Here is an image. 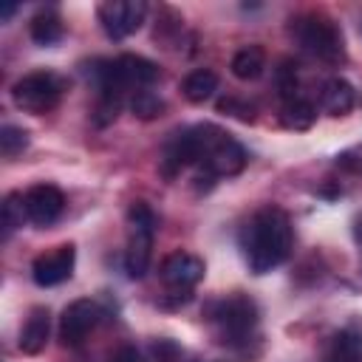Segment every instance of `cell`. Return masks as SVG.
<instances>
[{"instance_id":"15","label":"cell","mask_w":362,"mask_h":362,"mask_svg":"<svg viewBox=\"0 0 362 362\" xmlns=\"http://www.w3.org/2000/svg\"><path fill=\"white\" fill-rule=\"evenodd\" d=\"M356 102V93H354V85L348 79H328L322 85V93H320V105L328 116H345Z\"/></svg>"},{"instance_id":"12","label":"cell","mask_w":362,"mask_h":362,"mask_svg":"<svg viewBox=\"0 0 362 362\" xmlns=\"http://www.w3.org/2000/svg\"><path fill=\"white\" fill-rule=\"evenodd\" d=\"M23 201H25V215H28V221L34 226H51L62 215V209H65V195L54 184H37V187H31L23 195Z\"/></svg>"},{"instance_id":"3","label":"cell","mask_w":362,"mask_h":362,"mask_svg":"<svg viewBox=\"0 0 362 362\" xmlns=\"http://www.w3.org/2000/svg\"><path fill=\"white\" fill-rule=\"evenodd\" d=\"M209 320L223 345L243 348L246 342H252V337L257 331V305L246 294H232L212 305Z\"/></svg>"},{"instance_id":"11","label":"cell","mask_w":362,"mask_h":362,"mask_svg":"<svg viewBox=\"0 0 362 362\" xmlns=\"http://www.w3.org/2000/svg\"><path fill=\"white\" fill-rule=\"evenodd\" d=\"M74 260H76L74 243L54 246L51 252H42L40 257H34V263H31V277H34V283L42 286V288L59 286V283H65V280L71 277Z\"/></svg>"},{"instance_id":"24","label":"cell","mask_w":362,"mask_h":362,"mask_svg":"<svg viewBox=\"0 0 362 362\" xmlns=\"http://www.w3.org/2000/svg\"><path fill=\"white\" fill-rule=\"evenodd\" d=\"M277 90H280L283 102L300 96V93H297V65H294L291 59L280 62V68H277Z\"/></svg>"},{"instance_id":"21","label":"cell","mask_w":362,"mask_h":362,"mask_svg":"<svg viewBox=\"0 0 362 362\" xmlns=\"http://www.w3.org/2000/svg\"><path fill=\"white\" fill-rule=\"evenodd\" d=\"M127 105H130L133 116H139V119H144V122H150V119H156V116L164 113V99H161L158 93H153L150 88L133 90L130 99H127Z\"/></svg>"},{"instance_id":"5","label":"cell","mask_w":362,"mask_h":362,"mask_svg":"<svg viewBox=\"0 0 362 362\" xmlns=\"http://www.w3.org/2000/svg\"><path fill=\"white\" fill-rule=\"evenodd\" d=\"M294 40L300 42V48L305 54H311L320 62L337 65L345 59V45H342V31L337 28L334 20L322 17V14H303L294 20L291 25Z\"/></svg>"},{"instance_id":"20","label":"cell","mask_w":362,"mask_h":362,"mask_svg":"<svg viewBox=\"0 0 362 362\" xmlns=\"http://www.w3.org/2000/svg\"><path fill=\"white\" fill-rule=\"evenodd\" d=\"M31 40L37 45H54L62 40V20L54 8H45V11H37L31 17Z\"/></svg>"},{"instance_id":"7","label":"cell","mask_w":362,"mask_h":362,"mask_svg":"<svg viewBox=\"0 0 362 362\" xmlns=\"http://www.w3.org/2000/svg\"><path fill=\"white\" fill-rule=\"evenodd\" d=\"M204 260L192 252H173L161 260V283L170 288V294H181L189 300L192 286L204 280Z\"/></svg>"},{"instance_id":"25","label":"cell","mask_w":362,"mask_h":362,"mask_svg":"<svg viewBox=\"0 0 362 362\" xmlns=\"http://www.w3.org/2000/svg\"><path fill=\"white\" fill-rule=\"evenodd\" d=\"M218 110H226V113H232V116H238V119H243V122H252V119H255V107H252L249 102H240V99H232V96L221 99V102H218Z\"/></svg>"},{"instance_id":"10","label":"cell","mask_w":362,"mask_h":362,"mask_svg":"<svg viewBox=\"0 0 362 362\" xmlns=\"http://www.w3.org/2000/svg\"><path fill=\"white\" fill-rule=\"evenodd\" d=\"M195 164H198V130L184 127V130L170 133V139L164 141V150H161V161H158L161 175L175 178L181 170L195 167Z\"/></svg>"},{"instance_id":"22","label":"cell","mask_w":362,"mask_h":362,"mask_svg":"<svg viewBox=\"0 0 362 362\" xmlns=\"http://www.w3.org/2000/svg\"><path fill=\"white\" fill-rule=\"evenodd\" d=\"M25 221H28V215H25L23 195L20 192H8L6 201H3V238L8 240L14 235V229H20Z\"/></svg>"},{"instance_id":"13","label":"cell","mask_w":362,"mask_h":362,"mask_svg":"<svg viewBox=\"0 0 362 362\" xmlns=\"http://www.w3.org/2000/svg\"><path fill=\"white\" fill-rule=\"evenodd\" d=\"M113 71H116V79L133 93V90H141V88H150L161 71L153 59L147 57H139V54H122L113 59Z\"/></svg>"},{"instance_id":"1","label":"cell","mask_w":362,"mask_h":362,"mask_svg":"<svg viewBox=\"0 0 362 362\" xmlns=\"http://www.w3.org/2000/svg\"><path fill=\"white\" fill-rule=\"evenodd\" d=\"M294 246V229L288 215L280 206H266L249 218L240 232V249L255 274H266L277 269Z\"/></svg>"},{"instance_id":"16","label":"cell","mask_w":362,"mask_h":362,"mask_svg":"<svg viewBox=\"0 0 362 362\" xmlns=\"http://www.w3.org/2000/svg\"><path fill=\"white\" fill-rule=\"evenodd\" d=\"M322 362H362V331L359 328H342L331 339Z\"/></svg>"},{"instance_id":"19","label":"cell","mask_w":362,"mask_h":362,"mask_svg":"<svg viewBox=\"0 0 362 362\" xmlns=\"http://www.w3.org/2000/svg\"><path fill=\"white\" fill-rule=\"evenodd\" d=\"M283 124L288 130H308L314 122H317V107L311 99L305 96H294L288 102H283V113H280Z\"/></svg>"},{"instance_id":"14","label":"cell","mask_w":362,"mask_h":362,"mask_svg":"<svg viewBox=\"0 0 362 362\" xmlns=\"http://www.w3.org/2000/svg\"><path fill=\"white\" fill-rule=\"evenodd\" d=\"M48 334H51L48 308H42V305L31 308V314H28L23 331H20V351L23 354H40L45 348V342H48Z\"/></svg>"},{"instance_id":"23","label":"cell","mask_w":362,"mask_h":362,"mask_svg":"<svg viewBox=\"0 0 362 362\" xmlns=\"http://www.w3.org/2000/svg\"><path fill=\"white\" fill-rule=\"evenodd\" d=\"M28 147V133L17 124H3L0 127V150L6 158H14L17 153H23Z\"/></svg>"},{"instance_id":"8","label":"cell","mask_w":362,"mask_h":362,"mask_svg":"<svg viewBox=\"0 0 362 362\" xmlns=\"http://www.w3.org/2000/svg\"><path fill=\"white\" fill-rule=\"evenodd\" d=\"M147 3L144 0H110L99 6V23L110 40H124L136 34L144 23Z\"/></svg>"},{"instance_id":"17","label":"cell","mask_w":362,"mask_h":362,"mask_svg":"<svg viewBox=\"0 0 362 362\" xmlns=\"http://www.w3.org/2000/svg\"><path fill=\"white\" fill-rule=\"evenodd\" d=\"M215 90H218V74L209 71V68H198V71L187 74L184 82H181V93H184L187 102H192V105L206 102Z\"/></svg>"},{"instance_id":"6","label":"cell","mask_w":362,"mask_h":362,"mask_svg":"<svg viewBox=\"0 0 362 362\" xmlns=\"http://www.w3.org/2000/svg\"><path fill=\"white\" fill-rule=\"evenodd\" d=\"M62 90H65V82L57 74L37 71V74H25L23 79H17L11 85V99H14V105L20 110L40 116V113L57 107Z\"/></svg>"},{"instance_id":"27","label":"cell","mask_w":362,"mask_h":362,"mask_svg":"<svg viewBox=\"0 0 362 362\" xmlns=\"http://www.w3.org/2000/svg\"><path fill=\"white\" fill-rule=\"evenodd\" d=\"M339 164H342V167H348V170H354V173H362V156H359V158L342 156V158H339Z\"/></svg>"},{"instance_id":"9","label":"cell","mask_w":362,"mask_h":362,"mask_svg":"<svg viewBox=\"0 0 362 362\" xmlns=\"http://www.w3.org/2000/svg\"><path fill=\"white\" fill-rule=\"evenodd\" d=\"M99 320H102V308L93 300H74L71 305H65L59 317V342L65 348L82 345L88 334L99 325Z\"/></svg>"},{"instance_id":"26","label":"cell","mask_w":362,"mask_h":362,"mask_svg":"<svg viewBox=\"0 0 362 362\" xmlns=\"http://www.w3.org/2000/svg\"><path fill=\"white\" fill-rule=\"evenodd\" d=\"M110 362H144V356H141L133 345H122V348L110 356Z\"/></svg>"},{"instance_id":"28","label":"cell","mask_w":362,"mask_h":362,"mask_svg":"<svg viewBox=\"0 0 362 362\" xmlns=\"http://www.w3.org/2000/svg\"><path fill=\"white\" fill-rule=\"evenodd\" d=\"M14 11H17V6H11V3H8V6H3V8H0V17H3V20H8Z\"/></svg>"},{"instance_id":"4","label":"cell","mask_w":362,"mask_h":362,"mask_svg":"<svg viewBox=\"0 0 362 362\" xmlns=\"http://www.w3.org/2000/svg\"><path fill=\"white\" fill-rule=\"evenodd\" d=\"M127 249H124V272L133 280H141L150 269L153 257V238L158 218L144 201H133L127 209Z\"/></svg>"},{"instance_id":"2","label":"cell","mask_w":362,"mask_h":362,"mask_svg":"<svg viewBox=\"0 0 362 362\" xmlns=\"http://www.w3.org/2000/svg\"><path fill=\"white\" fill-rule=\"evenodd\" d=\"M198 130V187L201 181H215V178H226V175H238L249 156L243 150L240 141H235L226 130L215 127V124H195Z\"/></svg>"},{"instance_id":"18","label":"cell","mask_w":362,"mask_h":362,"mask_svg":"<svg viewBox=\"0 0 362 362\" xmlns=\"http://www.w3.org/2000/svg\"><path fill=\"white\" fill-rule=\"evenodd\" d=\"M229 68H232V74L240 82H255L263 74V68H266V54H263L260 45H246V48H240L232 57V65Z\"/></svg>"}]
</instances>
